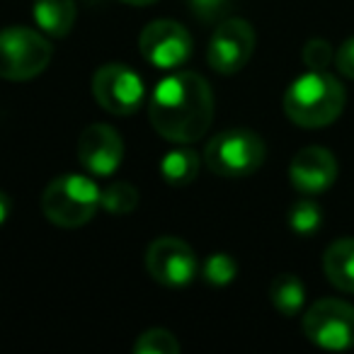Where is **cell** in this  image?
Masks as SVG:
<instances>
[{
  "mask_svg": "<svg viewBox=\"0 0 354 354\" xmlns=\"http://www.w3.org/2000/svg\"><path fill=\"white\" fill-rule=\"evenodd\" d=\"M146 270L162 286H187L197 274V255L183 238L162 236L148 245Z\"/></svg>",
  "mask_w": 354,
  "mask_h": 354,
  "instance_id": "30bf717a",
  "label": "cell"
},
{
  "mask_svg": "<svg viewBox=\"0 0 354 354\" xmlns=\"http://www.w3.org/2000/svg\"><path fill=\"white\" fill-rule=\"evenodd\" d=\"M138 49H141L143 59L156 68L172 71L187 64L194 46L185 25L175 20H156L141 32Z\"/></svg>",
  "mask_w": 354,
  "mask_h": 354,
  "instance_id": "ba28073f",
  "label": "cell"
},
{
  "mask_svg": "<svg viewBox=\"0 0 354 354\" xmlns=\"http://www.w3.org/2000/svg\"><path fill=\"white\" fill-rule=\"evenodd\" d=\"M119 3H127V6L143 8V6H151V3H158V0H119Z\"/></svg>",
  "mask_w": 354,
  "mask_h": 354,
  "instance_id": "d4e9b609",
  "label": "cell"
},
{
  "mask_svg": "<svg viewBox=\"0 0 354 354\" xmlns=\"http://www.w3.org/2000/svg\"><path fill=\"white\" fill-rule=\"evenodd\" d=\"M197 172H199V156L192 148H175L160 162L162 180L167 185H175V187H185V185L194 183Z\"/></svg>",
  "mask_w": 354,
  "mask_h": 354,
  "instance_id": "9a60e30c",
  "label": "cell"
},
{
  "mask_svg": "<svg viewBox=\"0 0 354 354\" xmlns=\"http://www.w3.org/2000/svg\"><path fill=\"white\" fill-rule=\"evenodd\" d=\"M289 180L299 192L320 194L337 180V160L328 148L308 146L294 156L289 165Z\"/></svg>",
  "mask_w": 354,
  "mask_h": 354,
  "instance_id": "7c38bea8",
  "label": "cell"
},
{
  "mask_svg": "<svg viewBox=\"0 0 354 354\" xmlns=\"http://www.w3.org/2000/svg\"><path fill=\"white\" fill-rule=\"evenodd\" d=\"M236 272H238L236 260H233L231 255L218 252V255L209 257L207 265H204V279L214 286H226L236 279Z\"/></svg>",
  "mask_w": 354,
  "mask_h": 354,
  "instance_id": "ffe728a7",
  "label": "cell"
},
{
  "mask_svg": "<svg viewBox=\"0 0 354 354\" xmlns=\"http://www.w3.org/2000/svg\"><path fill=\"white\" fill-rule=\"evenodd\" d=\"M270 299H272V306H274L281 315L291 318V315H296L304 308V301H306L304 281L296 274L274 277V281H272V286H270Z\"/></svg>",
  "mask_w": 354,
  "mask_h": 354,
  "instance_id": "2e32d148",
  "label": "cell"
},
{
  "mask_svg": "<svg viewBox=\"0 0 354 354\" xmlns=\"http://www.w3.org/2000/svg\"><path fill=\"white\" fill-rule=\"evenodd\" d=\"M267 156V146L255 131L228 129L221 131L204 148V162L218 177L241 180L260 170Z\"/></svg>",
  "mask_w": 354,
  "mask_h": 354,
  "instance_id": "277c9868",
  "label": "cell"
},
{
  "mask_svg": "<svg viewBox=\"0 0 354 354\" xmlns=\"http://www.w3.org/2000/svg\"><path fill=\"white\" fill-rule=\"evenodd\" d=\"M75 10L73 0H35V20L41 32L49 37H66L75 25Z\"/></svg>",
  "mask_w": 354,
  "mask_h": 354,
  "instance_id": "5bb4252c",
  "label": "cell"
},
{
  "mask_svg": "<svg viewBox=\"0 0 354 354\" xmlns=\"http://www.w3.org/2000/svg\"><path fill=\"white\" fill-rule=\"evenodd\" d=\"M255 51V30L241 17H228L216 25L209 41V66L216 73L231 75L248 66Z\"/></svg>",
  "mask_w": 354,
  "mask_h": 354,
  "instance_id": "9c48e42d",
  "label": "cell"
},
{
  "mask_svg": "<svg viewBox=\"0 0 354 354\" xmlns=\"http://www.w3.org/2000/svg\"><path fill=\"white\" fill-rule=\"evenodd\" d=\"M100 204H102L109 214H129V212H133L138 204V189L129 183H112L102 189Z\"/></svg>",
  "mask_w": 354,
  "mask_h": 354,
  "instance_id": "e0dca14e",
  "label": "cell"
},
{
  "mask_svg": "<svg viewBox=\"0 0 354 354\" xmlns=\"http://www.w3.org/2000/svg\"><path fill=\"white\" fill-rule=\"evenodd\" d=\"M10 199H8V194L0 189V223H6L8 216H10Z\"/></svg>",
  "mask_w": 354,
  "mask_h": 354,
  "instance_id": "cb8c5ba5",
  "label": "cell"
},
{
  "mask_svg": "<svg viewBox=\"0 0 354 354\" xmlns=\"http://www.w3.org/2000/svg\"><path fill=\"white\" fill-rule=\"evenodd\" d=\"M54 46L44 35L30 27H8L0 32V78L22 83L49 66Z\"/></svg>",
  "mask_w": 354,
  "mask_h": 354,
  "instance_id": "5b68a950",
  "label": "cell"
},
{
  "mask_svg": "<svg viewBox=\"0 0 354 354\" xmlns=\"http://www.w3.org/2000/svg\"><path fill=\"white\" fill-rule=\"evenodd\" d=\"M344 109V88L328 71L299 75L284 93V112L296 127L323 129Z\"/></svg>",
  "mask_w": 354,
  "mask_h": 354,
  "instance_id": "7a4b0ae2",
  "label": "cell"
},
{
  "mask_svg": "<svg viewBox=\"0 0 354 354\" xmlns=\"http://www.w3.org/2000/svg\"><path fill=\"white\" fill-rule=\"evenodd\" d=\"M148 117L165 141L180 146L199 141L214 119V93L199 73H172L153 90Z\"/></svg>",
  "mask_w": 354,
  "mask_h": 354,
  "instance_id": "6da1fadb",
  "label": "cell"
},
{
  "mask_svg": "<svg viewBox=\"0 0 354 354\" xmlns=\"http://www.w3.org/2000/svg\"><path fill=\"white\" fill-rule=\"evenodd\" d=\"M93 95L104 112L127 117L141 107L143 83L129 66L104 64L93 75Z\"/></svg>",
  "mask_w": 354,
  "mask_h": 354,
  "instance_id": "52a82bcc",
  "label": "cell"
},
{
  "mask_svg": "<svg viewBox=\"0 0 354 354\" xmlns=\"http://www.w3.org/2000/svg\"><path fill=\"white\" fill-rule=\"evenodd\" d=\"M301 56H304V64L308 66L310 71H325L335 61L333 46L325 39H310L308 44L304 46V54Z\"/></svg>",
  "mask_w": 354,
  "mask_h": 354,
  "instance_id": "44dd1931",
  "label": "cell"
},
{
  "mask_svg": "<svg viewBox=\"0 0 354 354\" xmlns=\"http://www.w3.org/2000/svg\"><path fill=\"white\" fill-rule=\"evenodd\" d=\"M133 352L136 354H177L180 352V342L170 330L153 328L146 330L141 337L133 344Z\"/></svg>",
  "mask_w": 354,
  "mask_h": 354,
  "instance_id": "d6986e66",
  "label": "cell"
},
{
  "mask_svg": "<svg viewBox=\"0 0 354 354\" xmlns=\"http://www.w3.org/2000/svg\"><path fill=\"white\" fill-rule=\"evenodd\" d=\"M124 158L122 136L109 124H90L78 138V160L88 172L100 177L114 175Z\"/></svg>",
  "mask_w": 354,
  "mask_h": 354,
  "instance_id": "8fae6325",
  "label": "cell"
},
{
  "mask_svg": "<svg viewBox=\"0 0 354 354\" xmlns=\"http://www.w3.org/2000/svg\"><path fill=\"white\" fill-rule=\"evenodd\" d=\"M325 277L344 294H354V238H339L325 250Z\"/></svg>",
  "mask_w": 354,
  "mask_h": 354,
  "instance_id": "4fadbf2b",
  "label": "cell"
},
{
  "mask_svg": "<svg viewBox=\"0 0 354 354\" xmlns=\"http://www.w3.org/2000/svg\"><path fill=\"white\" fill-rule=\"evenodd\" d=\"M102 189L85 175H61L41 194V212L54 226L80 228L95 216Z\"/></svg>",
  "mask_w": 354,
  "mask_h": 354,
  "instance_id": "3957f363",
  "label": "cell"
},
{
  "mask_svg": "<svg viewBox=\"0 0 354 354\" xmlns=\"http://www.w3.org/2000/svg\"><path fill=\"white\" fill-rule=\"evenodd\" d=\"M233 0H187L189 12L197 17L199 22H218L228 12Z\"/></svg>",
  "mask_w": 354,
  "mask_h": 354,
  "instance_id": "7402d4cb",
  "label": "cell"
},
{
  "mask_svg": "<svg viewBox=\"0 0 354 354\" xmlns=\"http://www.w3.org/2000/svg\"><path fill=\"white\" fill-rule=\"evenodd\" d=\"M323 223V212L313 199H299L289 212V226L299 236H313Z\"/></svg>",
  "mask_w": 354,
  "mask_h": 354,
  "instance_id": "ac0fdd59",
  "label": "cell"
},
{
  "mask_svg": "<svg viewBox=\"0 0 354 354\" xmlns=\"http://www.w3.org/2000/svg\"><path fill=\"white\" fill-rule=\"evenodd\" d=\"M304 335L328 352L354 347V306L339 299H323L304 315Z\"/></svg>",
  "mask_w": 354,
  "mask_h": 354,
  "instance_id": "8992f818",
  "label": "cell"
},
{
  "mask_svg": "<svg viewBox=\"0 0 354 354\" xmlns=\"http://www.w3.org/2000/svg\"><path fill=\"white\" fill-rule=\"evenodd\" d=\"M335 66H337L339 73L354 80V37L344 39L339 49L335 51Z\"/></svg>",
  "mask_w": 354,
  "mask_h": 354,
  "instance_id": "603a6c76",
  "label": "cell"
}]
</instances>
